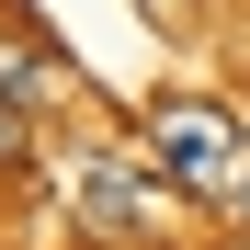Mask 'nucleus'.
Segmentation results:
<instances>
[{
	"instance_id": "5",
	"label": "nucleus",
	"mask_w": 250,
	"mask_h": 250,
	"mask_svg": "<svg viewBox=\"0 0 250 250\" xmlns=\"http://www.w3.org/2000/svg\"><path fill=\"white\" fill-rule=\"evenodd\" d=\"M239 228H250V182H239Z\"/></svg>"
},
{
	"instance_id": "2",
	"label": "nucleus",
	"mask_w": 250,
	"mask_h": 250,
	"mask_svg": "<svg viewBox=\"0 0 250 250\" xmlns=\"http://www.w3.org/2000/svg\"><path fill=\"white\" fill-rule=\"evenodd\" d=\"M80 228H103V239H125V228H137V182L91 159V171H80Z\"/></svg>"
},
{
	"instance_id": "1",
	"label": "nucleus",
	"mask_w": 250,
	"mask_h": 250,
	"mask_svg": "<svg viewBox=\"0 0 250 250\" xmlns=\"http://www.w3.org/2000/svg\"><path fill=\"white\" fill-rule=\"evenodd\" d=\"M148 159H159L182 193H216V182L239 171V114H228V103H171V114L148 125Z\"/></svg>"
},
{
	"instance_id": "4",
	"label": "nucleus",
	"mask_w": 250,
	"mask_h": 250,
	"mask_svg": "<svg viewBox=\"0 0 250 250\" xmlns=\"http://www.w3.org/2000/svg\"><path fill=\"white\" fill-rule=\"evenodd\" d=\"M0 159H23V103L0 91Z\"/></svg>"
},
{
	"instance_id": "3",
	"label": "nucleus",
	"mask_w": 250,
	"mask_h": 250,
	"mask_svg": "<svg viewBox=\"0 0 250 250\" xmlns=\"http://www.w3.org/2000/svg\"><path fill=\"white\" fill-rule=\"evenodd\" d=\"M137 12H148L159 34H193V12H205V0H137Z\"/></svg>"
},
{
	"instance_id": "6",
	"label": "nucleus",
	"mask_w": 250,
	"mask_h": 250,
	"mask_svg": "<svg viewBox=\"0 0 250 250\" xmlns=\"http://www.w3.org/2000/svg\"><path fill=\"white\" fill-rule=\"evenodd\" d=\"M239 250H250V239H239Z\"/></svg>"
}]
</instances>
